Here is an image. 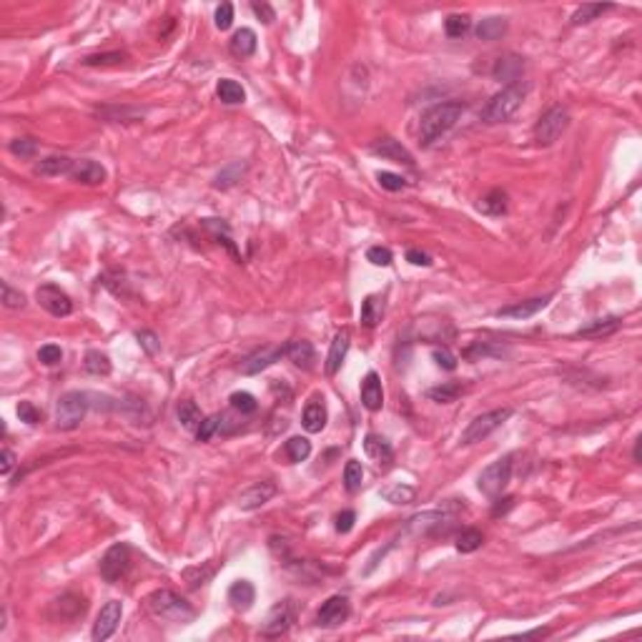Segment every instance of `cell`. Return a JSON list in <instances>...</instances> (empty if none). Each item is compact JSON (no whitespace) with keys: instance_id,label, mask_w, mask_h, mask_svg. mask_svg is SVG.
Segmentation results:
<instances>
[{"instance_id":"6da1fadb","label":"cell","mask_w":642,"mask_h":642,"mask_svg":"<svg viewBox=\"0 0 642 642\" xmlns=\"http://www.w3.org/2000/svg\"><path fill=\"white\" fill-rule=\"evenodd\" d=\"M464 106L456 101L449 103H439L426 111L419 120V141L421 146H432L434 141H439L445 133H449L456 126V120L462 118Z\"/></svg>"},{"instance_id":"7a4b0ae2","label":"cell","mask_w":642,"mask_h":642,"mask_svg":"<svg viewBox=\"0 0 642 642\" xmlns=\"http://www.w3.org/2000/svg\"><path fill=\"white\" fill-rule=\"evenodd\" d=\"M524 96H527V85L524 83H512V85H507V88H502L497 96H492V101L482 109V120H484L487 126H497V123L510 120L512 116L519 111Z\"/></svg>"},{"instance_id":"3957f363","label":"cell","mask_w":642,"mask_h":642,"mask_svg":"<svg viewBox=\"0 0 642 642\" xmlns=\"http://www.w3.org/2000/svg\"><path fill=\"white\" fill-rule=\"evenodd\" d=\"M148 610L156 615L158 620H166V622H176V624H188L196 617V610L188 605L183 597H179L171 589H156V592L148 594Z\"/></svg>"},{"instance_id":"277c9868","label":"cell","mask_w":642,"mask_h":642,"mask_svg":"<svg viewBox=\"0 0 642 642\" xmlns=\"http://www.w3.org/2000/svg\"><path fill=\"white\" fill-rule=\"evenodd\" d=\"M88 399L90 394H85V391H68V394L60 396L58 407H55V426L63 429V432L78 429L90 407Z\"/></svg>"},{"instance_id":"5b68a950","label":"cell","mask_w":642,"mask_h":642,"mask_svg":"<svg viewBox=\"0 0 642 642\" xmlns=\"http://www.w3.org/2000/svg\"><path fill=\"white\" fill-rule=\"evenodd\" d=\"M510 417H512V409L510 407L484 412V414L475 417V419L469 421L467 429L462 432V439H459V442H462V445H477V442H482V439L489 437L494 429H499V426L510 419Z\"/></svg>"},{"instance_id":"8992f818","label":"cell","mask_w":642,"mask_h":642,"mask_svg":"<svg viewBox=\"0 0 642 642\" xmlns=\"http://www.w3.org/2000/svg\"><path fill=\"white\" fill-rule=\"evenodd\" d=\"M567 126H570V113H567V109L552 106V109L537 120V126H534V141L540 146H552L554 141L567 131Z\"/></svg>"},{"instance_id":"52a82bcc","label":"cell","mask_w":642,"mask_h":642,"mask_svg":"<svg viewBox=\"0 0 642 642\" xmlns=\"http://www.w3.org/2000/svg\"><path fill=\"white\" fill-rule=\"evenodd\" d=\"M512 467H515V464H512V454L502 456V459L489 464V467L480 475V492L487 494V497L502 494L504 487L510 484V480H512Z\"/></svg>"},{"instance_id":"ba28073f","label":"cell","mask_w":642,"mask_h":642,"mask_svg":"<svg viewBox=\"0 0 642 642\" xmlns=\"http://www.w3.org/2000/svg\"><path fill=\"white\" fill-rule=\"evenodd\" d=\"M128 564H131V547L118 542L103 554L101 559V577L106 582H118L120 577L128 572Z\"/></svg>"},{"instance_id":"9c48e42d","label":"cell","mask_w":642,"mask_h":642,"mask_svg":"<svg viewBox=\"0 0 642 642\" xmlns=\"http://www.w3.org/2000/svg\"><path fill=\"white\" fill-rule=\"evenodd\" d=\"M36 299H38V304L50 314V316L63 319V316H71L73 314L71 296H68L66 291H60L55 284H43V286H38Z\"/></svg>"},{"instance_id":"30bf717a","label":"cell","mask_w":642,"mask_h":642,"mask_svg":"<svg viewBox=\"0 0 642 642\" xmlns=\"http://www.w3.org/2000/svg\"><path fill=\"white\" fill-rule=\"evenodd\" d=\"M296 622V610L291 602H279L277 607H271V613L266 615V622L261 624V635L266 637H279L288 632V627Z\"/></svg>"},{"instance_id":"8fae6325","label":"cell","mask_w":642,"mask_h":642,"mask_svg":"<svg viewBox=\"0 0 642 642\" xmlns=\"http://www.w3.org/2000/svg\"><path fill=\"white\" fill-rule=\"evenodd\" d=\"M120 615H123V605L118 600H111L101 607V613L96 617V624H93V640L96 642H106L111 635L116 632L120 622Z\"/></svg>"},{"instance_id":"7c38bea8","label":"cell","mask_w":642,"mask_h":642,"mask_svg":"<svg viewBox=\"0 0 642 642\" xmlns=\"http://www.w3.org/2000/svg\"><path fill=\"white\" fill-rule=\"evenodd\" d=\"M281 356H286V344H284V347H264V349H258V351H253L251 356H246V359H244V364H241V374H249V377H253V374H261L264 369H269L271 364H277Z\"/></svg>"},{"instance_id":"4fadbf2b","label":"cell","mask_w":642,"mask_h":642,"mask_svg":"<svg viewBox=\"0 0 642 642\" xmlns=\"http://www.w3.org/2000/svg\"><path fill=\"white\" fill-rule=\"evenodd\" d=\"M550 301H552V294L534 296V299H527V301H517V304H512V307L497 309V316L499 319H515V321H524V319H532L534 314H540L542 309L550 307Z\"/></svg>"},{"instance_id":"5bb4252c","label":"cell","mask_w":642,"mask_h":642,"mask_svg":"<svg viewBox=\"0 0 642 642\" xmlns=\"http://www.w3.org/2000/svg\"><path fill=\"white\" fill-rule=\"evenodd\" d=\"M347 617H349V600L342 597V594L329 597L324 605L319 607V613H316V622L321 624V627H336V624H342Z\"/></svg>"},{"instance_id":"9a60e30c","label":"cell","mask_w":642,"mask_h":642,"mask_svg":"<svg viewBox=\"0 0 642 642\" xmlns=\"http://www.w3.org/2000/svg\"><path fill=\"white\" fill-rule=\"evenodd\" d=\"M71 176L76 183H83V186H98V183H103L106 181V168L101 166V163L96 161H88V158H81V161L73 163L71 168Z\"/></svg>"},{"instance_id":"2e32d148","label":"cell","mask_w":642,"mask_h":642,"mask_svg":"<svg viewBox=\"0 0 642 642\" xmlns=\"http://www.w3.org/2000/svg\"><path fill=\"white\" fill-rule=\"evenodd\" d=\"M274 494H277V487L271 484V482H256V484H251L249 489H244V492H241L239 507L244 512L258 510V507H264V504L269 502Z\"/></svg>"},{"instance_id":"e0dca14e","label":"cell","mask_w":642,"mask_h":642,"mask_svg":"<svg viewBox=\"0 0 642 642\" xmlns=\"http://www.w3.org/2000/svg\"><path fill=\"white\" fill-rule=\"evenodd\" d=\"M372 153H377V156L386 158V161H394V163H404V166H414V158H412V153H409L407 148H404L399 141L394 139H379L372 144Z\"/></svg>"},{"instance_id":"ac0fdd59","label":"cell","mask_w":642,"mask_h":642,"mask_svg":"<svg viewBox=\"0 0 642 642\" xmlns=\"http://www.w3.org/2000/svg\"><path fill=\"white\" fill-rule=\"evenodd\" d=\"M349 347H351V331L342 329L339 334L334 336V342H331V349H329V356H326V374H329V377H334V374L342 369L344 359H347Z\"/></svg>"},{"instance_id":"d6986e66","label":"cell","mask_w":642,"mask_h":642,"mask_svg":"<svg viewBox=\"0 0 642 642\" xmlns=\"http://www.w3.org/2000/svg\"><path fill=\"white\" fill-rule=\"evenodd\" d=\"M361 404L369 412H379L384 407V389H382V379L377 372H369L361 382Z\"/></svg>"},{"instance_id":"ffe728a7","label":"cell","mask_w":642,"mask_h":642,"mask_svg":"<svg viewBox=\"0 0 642 642\" xmlns=\"http://www.w3.org/2000/svg\"><path fill=\"white\" fill-rule=\"evenodd\" d=\"M524 71V60L519 58V55H502V58L494 63L492 68V76L494 81H499V83H517L519 81V76H522Z\"/></svg>"},{"instance_id":"44dd1931","label":"cell","mask_w":642,"mask_h":642,"mask_svg":"<svg viewBox=\"0 0 642 642\" xmlns=\"http://www.w3.org/2000/svg\"><path fill=\"white\" fill-rule=\"evenodd\" d=\"M620 324H622V319L620 316L594 319L589 324L580 326V329H577V336H582V339H605V336H613L615 331L620 329Z\"/></svg>"},{"instance_id":"7402d4cb","label":"cell","mask_w":642,"mask_h":642,"mask_svg":"<svg viewBox=\"0 0 642 642\" xmlns=\"http://www.w3.org/2000/svg\"><path fill=\"white\" fill-rule=\"evenodd\" d=\"M447 519H449V517H447L445 512H421V515H414L407 522V532L429 534V532H434V529H442V524H445Z\"/></svg>"},{"instance_id":"603a6c76","label":"cell","mask_w":642,"mask_h":642,"mask_svg":"<svg viewBox=\"0 0 642 642\" xmlns=\"http://www.w3.org/2000/svg\"><path fill=\"white\" fill-rule=\"evenodd\" d=\"M286 356L294 361L299 369H312L314 361H316V351H314L312 342H307V339H294V342H288Z\"/></svg>"},{"instance_id":"cb8c5ba5","label":"cell","mask_w":642,"mask_h":642,"mask_svg":"<svg viewBox=\"0 0 642 642\" xmlns=\"http://www.w3.org/2000/svg\"><path fill=\"white\" fill-rule=\"evenodd\" d=\"M53 610H55V620H68L71 622V620H76L78 615L85 613V600L78 597V594L68 592L60 600L53 602Z\"/></svg>"},{"instance_id":"d4e9b609","label":"cell","mask_w":642,"mask_h":642,"mask_svg":"<svg viewBox=\"0 0 642 642\" xmlns=\"http://www.w3.org/2000/svg\"><path fill=\"white\" fill-rule=\"evenodd\" d=\"M228 48H231V53H234L236 58H251V55L256 53V33H253L251 28L236 30L231 43H228Z\"/></svg>"},{"instance_id":"484cf974","label":"cell","mask_w":642,"mask_h":642,"mask_svg":"<svg viewBox=\"0 0 642 642\" xmlns=\"http://www.w3.org/2000/svg\"><path fill=\"white\" fill-rule=\"evenodd\" d=\"M326 419H329V414H326V407L321 402H309L304 414H301V424H304L309 434L321 432L326 426Z\"/></svg>"},{"instance_id":"4316f807","label":"cell","mask_w":642,"mask_h":642,"mask_svg":"<svg viewBox=\"0 0 642 642\" xmlns=\"http://www.w3.org/2000/svg\"><path fill=\"white\" fill-rule=\"evenodd\" d=\"M256 600V589L249 580H236L228 589V602L236 607V610H249Z\"/></svg>"},{"instance_id":"83f0119b","label":"cell","mask_w":642,"mask_h":642,"mask_svg":"<svg viewBox=\"0 0 642 642\" xmlns=\"http://www.w3.org/2000/svg\"><path fill=\"white\" fill-rule=\"evenodd\" d=\"M477 209L487 214V216H502V214H507V193L502 188H492L487 196L480 198Z\"/></svg>"},{"instance_id":"f1b7e54d","label":"cell","mask_w":642,"mask_h":642,"mask_svg":"<svg viewBox=\"0 0 642 642\" xmlns=\"http://www.w3.org/2000/svg\"><path fill=\"white\" fill-rule=\"evenodd\" d=\"M382 316H384V301L379 299V296H366L364 304H361V326H366V329H374V326L382 321Z\"/></svg>"},{"instance_id":"f546056e","label":"cell","mask_w":642,"mask_h":642,"mask_svg":"<svg viewBox=\"0 0 642 642\" xmlns=\"http://www.w3.org/2000/svg\"><path fill=\"white\" fill-rule=\"evenodd\" d=\"M475 33H477V38H480V41L492 43V41H497V38H502L504 33H507V20L497 18V15H492V18H484V20H480V23H477Z\"/></svg>"},{"instance_id":"4dcf8cb0","label":"cell","mask_w":642,"mask_h":642,"mask_svg":"<svg viewBox=\"0 0 642 642\" xmlns=\"http://www.w3.org/2000/svg\"><path fill=\"white\" fill-rule=\"evenodd\" d=\"M71 158L66 156H50V158H43L41 163H36V174L38 176H68L73 168Z\"/></svg>"},{"instance_id":"1f68e13d","label":"cell","mask_w":642,"mask_h":642,"mask_svg":"<svg viewBox=\"0 0 642 642\" xmlns=\"http://www.w3.org/2000/svg\"><path fill=\"white\" fill-rule=\"evenodd\" d=\"M216 96L221 98V103H226V106H236V103L246 101V90L241 88V83H236V81L223 78V81H218V85H216Z\"/></svg>"},{"instance_id":"d6a6232c","label":"cell","mask_w":642,"mask_h":642,"mask_svg":"<svg viewBox=\"0 0 642 642\" xmlns=\"http://www.w3.org/2000/svg\"><path fill=\"white\" fill-rule=\"evenodd\" d=\"M364 452L372 459H377V462H389L391 459V447H389V442L386 439H382V437H377V434H366L364 437Z\"/></svg>"},{"instance_id":"836d02e7","label":"cell","mask_w":642,"mask_h":642,"mask_svg":"<svg viewBox=\"0 0 642 642\" xmlns=\"http://www.w3.org/2000/svg\"><path fill=\"white\" fill-rule=\"evenodd\" d=\"M85 372L93 374V377H109L111 374V359L103 351H96V349H90L88 354H85Z\"/></svg>"},{"instance_id":"e575fe53","label":"cell","mask_w":642,"mask_h":642,"mask_svg":"<svg viewBox=\"0 0 642 642\" xmlns=\"http://www.w3.org/2000/svg\"><path fill=\"white\" fill-rule=\"evenodd\" d=\"M246 174V163H241V161H236V163H231V166H226L221 171V174L216 176V181H214V186L216 188H231L234 183H239L241 181V176Z\"/></svg>"},{"instance_id":"d590c367","label":"cell","mask_w":642,"mask_h":642,"mask_svg":"<svg viewBox=\"0 0 642 642\" xmlns=\"http://www.w3.org/2000/svg\"><path fill=\"white\" fill-rule=\"evenodd\" d=\"M286 454L291 462H307L312 454V442L307 437H291L286 442Z\"/></svg>"},{"instance_id":"8d00e7d4","label":"cell","mask_w":642,"mask_h":642,"mask_svg":"<svg viewBox=\"0 0 642 642\" xmlns=\"http://www.w3.org/2000/svg\"><path fill=\"white\" fill-rule=\"evenodd\" d=\"M176 414H179V421L186 426V429H198V424L204 421L201 409H198L193 402H181L179 409H176Z\"/></svg>"},{"instance_id":"74e56055","label":"cell","mask_w":642,"mask_h":642,"mask_svg":"<svg viewBox=\"0 0 642 642\" xmlns=\"http://www.w3.org/2000/svg\"><path fill=\"white\" fill-rule=\"evenodd\" d=\"M607 11H613V6L610 3H597V6H582V8H577L575 11V15H572V25H585V23H592L594 18H600L602 13H607Z\"/></svg>"},{"instance_id":"f35d334b","label":"cell","mask_w":642,"mask_h":642,"mask_svg":"<svg viewBox=\"0 0 642 642\" xmlns=\"http://www.w3.org/2000/svg\"><path fill=\"white\" fill-rule=\"evenodd\" d=\"M382 497L391 504H409V502H414L417 489L414 487H409V484H394V487H389V489H384Z\"/></svg>"},{"instance_id":"ab89813d","label":"cell","mask_w":642,"mask_h":642,"mask_svg":"<svg viewBox=\"0 0 642 642\" xmlns=\"http://www.w3.org/2000/svg\"><path fill=\"white\" fill-rule=\"evenodd\" d=\"M482 542H484V537H482L480 529H464L459 537H456V550L462 554H469V552H477L482 547Z\"/></svg>"},{"instance_id":"60d3db41","label":"cell","mask_w":642,"mask_h":642,"mask_svg":"<svg viewBox=\"0 0 642 642\" xmlns=\"http://www.w3.org/2000/svg\"><path fill=\"white\" fill-rule=\"evenodd\" d=\"M361 482H364V469H361V464L356 462V459L347 462V467H344V487H347V492H359Z\"/></svg>"},{"instance_id":"b9f144b4","label":"cell","mask_w":642,"mask_h":642,"mask_svg":"<svg viewBox=\"0 0 642 642\" xmlns=\"http://www.w3.org/2000/svg\"><path fill=\"white\" fill-rule=\"evenodd\" d=\"M462 394V384H442L429 389V399L437 404H452L456 402V396Z\"/></svg>"},{"instance_id":"7bdbcfd3","label":"cell","mask_w":642,"mask_h":642,"mask_svg":"<svg viewBox=\"0 0 642 642\" xmlns=\"http://www.w3.org/2000/svg\"><path fill=\"white\" fill-rule=\"evenodd\" d=\"M228 402H231V407H234L239 414H253V412L258 409L256 396L249 394V391H234Z\"/></svg>"},{"instance_id":"ee69618b","label":"cell","mask_w":642,"mask_h":642,"mask_svg":"<svg viewBox=\"0 0 642 642\" xmlns=\"http://www.w3.org/2000/svg\"><path fill=\"white\" fill-rule=\"evenodd\" d=\"M201 226L206 228V231H211V234L216 236L218 239V244H226L228 246V251L234 253L236 256V249H234V244H231V239H228V226L223 221H218V218H204L201 221Z\"/></svg>"},{"instance_id":"f6af8a7d","label":"cell","mask_w":642,"mask_h":642,"mask_svg":"<svg viewBox=\"0 0 642 642\" xmlns=\"http://www.w3.org/2000/svg\"><path fill=\"white\" fill-rule=\"evenodd\" d=\"M223 421H226V419H223L221 414H211V417H206V419L201 421V424H198L196 439H198V442H209V439L214 437V434H216L218 429H221Z\"/></svg>"},{"instance_id":"bcb514c9","label":"cell","mask_w":642,"mask_h":642,"mask_svg":"<svg viewBox=\"0 0 642 642\" xmlns=\"http://www.w3.org/2000/svg\"><path fill=\"white\" fill-rule=\"evenodd\" d=\"M504 349L502 347H492L489 342H477L469 349H464V356L467 359H484V356H502Z\"/></svg>"},{"instance_id":"7dc6e473","label":"cell","mask_w":642,"mask_h":642,"mask_svg":"<svg viewBox=\"0 0 642 642\" xmlns=\"http://www.w3.org/2000/svg\"><path fill=\"white\" fill-rule=\"evenodd\" d=\"M469 25L472 23H469L467 15H456V13L445 20V30H447V36L449 38H462L464 33L469 30Z\"/></svg>"},{"instance_id":"c3c4849f","label":"cell","mask_w":642,"mask_h":642,"mask_svg":"<svg viewBox=\"0 0 642 642\" xmlns=\"http://www.w3.org/2000/svg\"><path fill=\"white\" fill-rule=\"evenodd\" d=\"M136 339H139V344L144 347V351L148 356H156L158 351H161V342H158V336L153 334V331H148V329L139 331V334H136Z\"/></svg>"},{"instance_id":"681fc988","label":"cell","mask_w":642,"mask_h":642,"mask_svg":"<svg viewBox=\"0 0 642 642\" xmlns=\"http://www.w3.org/2000/svg\"><path fill=\"white\" fill-rule=\"evenodd\" d=\"M377 181H379V186L386 188V191H402V188L407 186V181H404L402 176L391 174V171H379Z\"/></svg>"},{"instance_id":"f907efd6","label":"cell","mask_w":642,"mask_h":642,"mask_svg":"<svg viewBox=\"0 0 642 642\" xmlns=\"http://www.w3.org/2000/svg\"><path fill=\"white\" fill-rule=\"evenodd\" d=\"M60 359H63V351H60V347H55V344H46V347L38 349V361L46 366H55L60 364Z\"/></svg>"},{"instance_id":"816d5d0a","label":"cell","mask_w":642,"mask_h":642,"mask_svg":"<svg viewBox=\"0 0 642 642\" xmlns=\"http://www.w3.org/2000/svg\"><path fill=\"white\" fill-rule=\"evenodd\" d=\"M36 151H38V144L33 139H15V141H11V153H15V156H20V158L36 156Z\"/></svg>"},{"instance_id":"f5cc1de1","label":"cell","mask_w":642,"mask_h":642,"mask_svg":"<svg viewBox=\"0 0 642 642\" xmlns=\"http://www.w3.org/2000/svg\"><path fill=\"white\" fill-rule=\"evenodd\" d=\"M123 58H126V53H120V50H113V53L88 55V58H85L83 63H85V66H113V63H120Z\"/></svg>"},{"instance_id":"db71d44e","label":"cell","mask_w":642,"mask_h":642,"mask_svg":"<svg viewBox=\"0 0 642 642\" xmlns=\"http://www.w3.org/2000/svg\"><path fill=\"white\" fill-rule=\"evenodd\" d=\"M366 261H372L374 266H391L394 256H391L389 249H384V246H372L369 251H366Z\"/></svg>"},{"instance_id":"11a10c76","label":"cell","mask_w":642,"mask_h":642,"mask_svg":"<svg viewBox=\"0 0 642 642\" xmlns=\"http://www.w3.org/2000/svg\"><path fill=\"white\" fill-rule=\"evenodd\" d=\"M234 23V6L231 3H221L216 8V28L218 30H228Z\"/></svg>"},{"instance_id":"9f6ffc18","label":"cell","mask_w":642,"mask_h":642,"mask_svg":"<svg viewBox=\"0 0 642 642\" xmlns=\"http://www.w3.org/2000/svg\"><path fill=\"white\" fill-rule=\"evenodd\" d=\"M18 417H20V421H25V424H38V421H41V409L30 402H20Z\"/></svg>"},{"instance_id":"6f0895ef","label":"cell","mask_w":642,"mask_h":642,"mask_svg":"<svg viewBox=\"0 0 642 642\" xmlns=\"http://www.w3.org/2000/svg\"><path fill=\"white\" fill-rule=\"evenodd\" d=\"M432 356H434V361L442 366V369H447V372H454V369H456V356L452 354L449 349H434Z\"/></svg>"},{"instance_id":"680465c9","label":"cell","mask_w":642,"mask_h":642,"mask_svg":"<svg viewBox=\"0 0 642 642\" xmlns=\"http://www.w3.org/2000/svg\"><path fill=\"white\" fill-rule=\"evenodd\" d=\"M3 304L8 309H23L25 307V296L20 291H13L8 284H3Z\"/></svg>"},{"instance_id":"91938a15","label":"cell","mask_w":642,"mask_h":642,"mask_svg":"<svg viewBox=\"0 0 642 642\" xmlns=\"http://www.w3.org/2000/svg\"><path fill=\"white\" fill-rule=\"evenodd\" d=\"M354 522H356V515L351 510H347V512H342V515L336 517V532L339 534H347V532H351V527H354Z\"/></svg>"},{"instance_id":"94428289","label":"cell","mask_w":642,"mask_h":642,"mask_svg":"<svg viewBox=\"0 0 642 642\" xmlns=\"http://www.w3.org/2000/svg\"><path fill=\"white\" fill-rule=\"evenodd\" d=\"M407 261L414 266H432V258H429V253L419 251V249H409L407 251Z\"/></svg>"},{"instance_id":"6125c7cd","label":"cell","mask_w":642,"mask_h":642,"mask_svg":"<svg viewBox=\"0 0 642 642\" xmlns=\"http://www.w3.org/2000/svg\"><path fill=\"white\" fill-rule=\"evenodd\" d=\"M251 11L256 13V15L264 20V23H274V18H277V15H274V11H271V6H266V3H253Z\"/></svg>"},{"instance_id":"be15d7a7","label":"cell","mask_w":642,"mask_h":642,"mask_svg":"<svg viewBox=\"0 0 642 642\" xmlns=\"http://www.w3.org/2000/svg\"><path fill=\"white\" fill-rule=\"evenodd\" d=\"M0 462H3V464H0V472L8 477V475H11V469L15 467V454H13L11 449H3V452H0Z\"/></svg>"},{"instance_id":"e7e4bbea","label":"cell","mask_w":642,"mask_h":642,"mask_svg":"<svg viewBox=\"0 0 642 642\" xmlns=\"http://www.w3.org/2000/svg\"><path fill=\"white\" fill-rule=\"evenodd\" d=\"M512 504H515V499H512V497L497 499V504H494L492 515H494V517H499V515H504V512H510V510H512Z\"/></svg>"}]
</instances>
